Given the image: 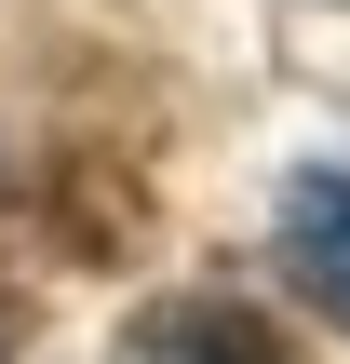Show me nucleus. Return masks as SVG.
<instances>
[{
    "label": "nucleus",
    "mask_w": 350,
    "mask_h": 364,
    "mask_svg": "<svg viewBox=\"0 0 350 364\" xmlns=\"http://www.w3.org/2000/svg\"><path fill=\"white\" fill-rule=\"evenodd\" d=\"M283 270L324 324H350V162H310L283 189Z\"/></svg>",
    "instance_id": "obj_2"
},
{
    "label": "nucleus",
    "mask_w": 350,
    "mask_h": 364,
    "mask_svg": "<svg viewBox=\"0 0 350 364\" xmlns=\"http://www.w3.org/2000/svg\"><path fill=\"white\" fill-rule=\"evenodd\" d=\"M108 364H283V338H270L243 297H162V311L121 324Z\"/></svg>",
    "instance_id": "obj_1"
}]
</instances>
